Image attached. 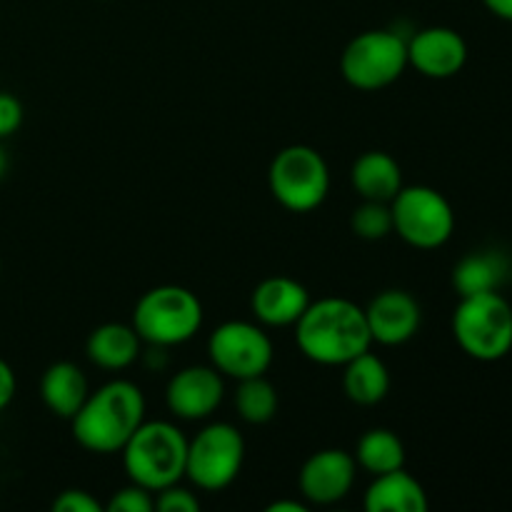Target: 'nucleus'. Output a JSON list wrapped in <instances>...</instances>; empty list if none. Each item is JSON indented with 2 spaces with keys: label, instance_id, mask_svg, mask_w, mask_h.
Instances as JSON below:
<instances>
[{
  "label": "nucleus",
  "instance_id": "obj_1",
  "mask_svg": "<svg viewBox=\"0 0 512 512\" xmlns=\"http://www.w3.org/2000/svg\"><path fill=\"white\" fill-rule=\"evenodd\" d=\"M300 353L318 365H345L370 350L365 310L348 298H323L305 308L295 323Z\"/></svg>",
  "mask_w": 512,
  "mask_h": 512
},
{
  "label": "nucleus",
  "instance_id": "obj_2",
  "mask_svg": "<svg viewBox=\"0 0 512 512\" xmlns=\"http://www.w3.org/2000/svg\"><path fill=\"white\" fill-rule=\"evenodd\" d=\"M143 420V390L130 380H110L85 398L83 408L70 418V423L80 448L88 453L113 455L123 450Z\"/></svg>",
  "mask_w": 512,
  "mask_h": 512
},
{
  "label": "nucleus",
  "instance_id": "obj_3",
  "mask_svg": "<svg viewBox=\"0 0 512 512\" xmlns=\"http://www.w3.org/2000/svg\"><path fill=\"white\" fill-rule=\"evenodd\" d=\"M123 468L130 483L158 493L185 478L188 438L183 430L165 420L140 423L123 445Z\"/></svg>",
  "mask_w": 512,
  "mask_h": 512
},
{
  "label": "nucleus",
  "instance_id": "obj_4",
  "mask_svg": "<svg viewBox=\"0 0 512 512\" xmlns=\"http://www.w3.org/2000/svg\"><path fill=\"white\" fill-rule=\"evenodd\" d=\"M460 350L480 363L503 360L512 350V305L498 290L460 298L453 315Z\"/></svg>",
  "mask_w": 512,
  "mask_h": 512
},
{
  "label": "nucleus",
  "instance_id": "obj_5",
  "mask_svg": "<svg viewBox=\"0 0 512 512\" xmlns=\"http://www.w3.org/2000/svg\"><path fill=\"white\" fill-rule=\"evenodd\" d=\"M203 325V305L183 285H158L135 303L133 328L148 345L173 348L188 343Z\"/></svg>",
  "mask_w": 512,
  "mask_h": 512
},
{
  "label": "nucleus",
  "instance_id": "obj_6",
  "mask_svg": "<svg viewBox=\"0 0 512 512\" xmlns=\"http://www.w3.org/2000/svg\"><path fill=\"white\" fill-rule=\"evenodd\" d=\"M273 198L290 213H310L328 198L330 170L323 155L310 145H288L268 168Z\"/></svg>",
  "mask_w": 512,
  "mask_h": 512
},
{
  "label": "nucleus",
  "instance_id": "obj_7",
  "mask_svg": "<svg viewBox=\"0 0 512 512\" xmlns=\"http://www.w3.org/2000/svg\"><path fill=\"white\" fill-rule=\"evenodd\" d=\"M408 68V40L395 30H365L345 45L340 73L353 88L380 90Z\"/></svg>",
  "mask_w": 512,
  "mask_h": 512
},
{
  "label": "nucleus",
  "instance_id": "obj_8",
  "mask_svg": "<svg viewBox=\"0 0 512 512\" xmlns=\"http://www.w3.org/2000/svg\"><path fill=\"white\" fill-rule=\"evenodd\" d=\"M390 213L395 233L420 250L440 248L455 230L453 205L443 193L428 185H403L390 200Z\"/></svg>",
  "mask_w": 512,
  "mask_h": 512
},
{
  "label": "nucleus",
  "instance_id": "obj_9",
  "mask_svg": "<svg viewBox=\"0 0 512 512\" xmlns=\"http://www.w3.org/2000/svg\"><path fill=\"white\" fill-rule=\"evenodd\" d=\"M245 440L230 423H210L188 440L185 478L205 493L225 490L240 475Z\"/></svg>",
  "mask_w": 512,
  "mask_h": 512
},
{
  "label": "nucleus",
  "instance_id": "obj_10",
  "mask_svg": "<svg viewBox=\"0 0 512 512\" xmlns=\"http://www.w3.org/2000/svg\"><path fill=\"white\" fill-rule=\"evenodd\" d=\"M208 355L213 368L228 378L245 380L265 375L273 365V340L260 325L245 320H228L218 325L208 340Z\"/></svg>",
  "mask_w": 512,
  "mask_h": 512
},
{
  "label": "nucleus",
  "instance_id": "obj_11",
  "mask_svg": "<svg viewBox=\"0 0 512 512\" xmlns=\"http://www.w3.org/2000/svg\"><path fill=\"white\" fill-rule=\"evenodd\" d=\"M223 395V375L213 365H190L168 380L165 403L175 418L205 420L220 408Z\"/></svg>",
  "mask_w": 512,
  "mask_h": 512
},
{
  "label": "nucleus",
  "instance_id": "obj_12",
  "mask_svg": "<svg viewBox=\"0 0 512 512\" xmlns=\"http://www.w3.org/2000/svg\"><path fill=\"white\" fill-rule=\"evenodd\" d=\"M358 463L340 448L320 450L305 460L300 470V493L310 505H333L348 498L355 485Z\"/></svg>",
  "mask_w": 512,
  "mask_h": 512
},
{
  "label": "nucleus",
  "instance_id": "obj_13",
  "mask_svg": "<svg viewBox=\"0 0 512 512\" xmlns=\"http://www.w3.org/2000/svg\"><path fill=\"white\" fill-rule=\"evenodd\" d=\"M468 63V43L463 35L445 25L423 28L408 40V65L420 75L445 80L458 75Z\"/></svg>",
  "mask_w": 512,
  "mask_h": 512
},
{
  "label": "nucleus",
  "instance_id": "obj_14",
  "mask_svg": "<svg viewBox=\"0 0 512 512\" xmlns=\"http://www.w3.org/2000/svg\"><path fill=\"white\" fill-rule=\"evenodd\" d=\"M365 310L368 330L373 343L380 345H403L415 338L420 330V303L408 290L390 288L375 295Z\"/></svg>",
  "mask_w": 512,
  "mask_h": 512
},
{
  "label": "nucleus",
  "instance_id": "obj_15",
  "mask_svg": "<svg viewBox=\"0 0 512 512\" xmlns=\"http://www.w3.org/2000/svg\"><path fill=\"white\" fill-rule=\"evenodd\" d=\"M308 305V290L298 280L285 278V275L265 278L253 290V298H250V308H253L255 318L263 325H270V328H288V325H295Z\"/></svg>",
  "mask_w": 512,
  "mask_h": 512
},
{
  "label": "nucleus",
  "instance_id": "obj_16",
  "mask_svg": "<svg viewBox=\"0 0 512 512\" xmlns=\"http://www.w3.org/2000/svg\"><path fill=\"white\" fill-rule=\"evenodd\" d=\"M363 508L368 512H425L428 495L413 475L400 468L375 475L370 488L365 490Z\"/></svg>",
  "mask_w": 512,
  "mask_h": 512
},
{
  "label": "nucleus",
  "instance_id": "obj_17",
  "mask_svg": "<svg viewBox=\"0 0 512 512\" xmlns=\"http://www.w3.org/2000/svg\"><path fill=\"white\" fill-rule=\"evenodd\" d=\"M350 183L363 200L390 203L403 188V170L393 155L383 150H368L353 163Z\"/></svg>",
  "mask_w": 512,
  "mask_h": 512
},
{
  "label": "nucleus",
  "instance_id": "obj_18",
  "mask_svg": "<svg viewBox=\"0 0 512 512\" xmlns=\"http://www.w3.org/2000/svg\"><path fill=\"white\" fill-rule=\"evenodd\" d=\"M88 395V378L78 365L68 363V360L50 365L40 380V398H43L45 408L63 420L73 418L83 408Z\"/></svg>",
  "mask_w": 512,
  "mask_h": 512
},
{
  "label": "nucleus",
  "instance_id": "obj_19",
  "mask_svg": "<svg viewBox=\"0 0 512 512\" xmlns=\"http://www.w3.org/2000/svg\"><path fill=\"white\" fill-rule=\"evenodd\" d=\"M140 335L135 333L133 325L123 323H105L98 325L88 335L85 353L93 365L103 370H125L140 358Z\"/></svg>",
  "mask_w": 512,
  "mask_h": 512
},
{
  "label": "nucleus",
  "instance_id": "obj_20",
  "mask_svg": "<svg viewBox=\"0 0 512 512\" xmlns=\"http://www.w3.org/2000/svg\"><path fill=\"white\" fill-rule=\"evenodd\" d=\"M343 368V390L348 400H353L355 405L370 408V405H378L388 398L390 373L378 355L365 350L358 358L345 363Z\"/></svg>",
  "mask_w": 512,
  "mask_h": 512
},
{
  "label": "nucleus",
  "instance_id": "obj_21",
  "mask_svg": "<svg viewBox=\"0 0 512 512\" xmlns=\"http://www.w3.org/2000/svg\"><path fill=\"white\" fill-rule=\"evenodd\" d=\"M355 463L363 468L365 473L383 475L400 470L405 465V445L393 430L388 428H373L358 440V450H355Z\"/></svg>",
  "mask_w": 512,
  "mask_h": 512
},
{
  "label": "nucleus",
  "instance_id": "obj_22",
  "mask_svg": "<svg viewBox=\"0 0 512 512\" xmlns=\"http://www.w3.org/2000/svg\"><path fill=\"white\" fill-rule=\"evenodd\" d=\"M508 265L495 253H473L460 260L453 270V288L458 290L460 298L478 293H490L498 290L505 280Z\"/></svg>",
  "mask_w": 512,
  "mask_h": 512
},
{
  "label": "nucleus",
  "instance_id": "obj_23",
  "mask_svg": "<svg viewBox=\"0 0 512 512\" xmlns=\"http://www.w3.org/2000/svg\"><path fill=\"white\" fill-rule=\"evenodd\" d=\"M235 410L250 425H265L278 413V390L265 375L238 380Z\"/></svg>",
  "mask_w": 512,
  "mask_h": 512
},
{
  "label": "nucleus",
  "instance_id": "obj_24",
  "mask_svg": "<svg viewBox=\"0 0 512 512\" xmlns=\"http://www.w3.org/2000/svg\"><path fill=\"white\" fill-rule=\"evenodd\" d=\"M350 228L358 238L363 240H383L393 233V213H390V203H380V200H363V205L353 210L350 218Z\"/></svg>",
  "mask_w": 512,
  "mask_h": 512
},
{
  "label": "nucleus",
  "instance_id": "obj_25",
  "mask_svg": "<svg viewBox=\"0 0 512 512\" xmlns=\"http://www.w3.org/2000/svg\"><path fill=\"white\" fill-rule=\"evenodd\" d=\"M105 510L108 512H150V510H155V498L150 490L130 483L128 488L118 490V493L110 498V503L105 505Z\"/></svg>",
  "mask_w": 512,
  "mask_h": 512
},
{
  "label": "nucleus",
  "instance_id": "obj_26",
  "mask_svg": "<svg viewBox=\"0 0 512 512\" xmlns=\"http://www.w3.org/2000/svg\"><path fill=\"white\" fill-rule=\"evenodd\" d=\"M155 510L160 512H198L200 500L195 498L193 490L180 488L178 483L168 485V488L158 490V498H155Z\"/></svg>",
  "mask_w": 512,
  "mask_h": 512
},
{
  "label": "nucleus",
  "instance_id": "obj_27",
  "mask_svg": "<svg viewBox=\"0 0 512 512\" xmlns=\"http://www.w3.org/2000/svg\"><path fill=\"white\" fill-rule=\"evenodd\" d=\"M53 510L55 512H100L105 508L88 493V490L70 488V490H63V493L53 500Z\"/></svg>",
  "mask_w": 512,
  "mask_h": 512
},
{
  "label": "nucleus",
  "instance_id": "obj_28",
  "mask_svg": "<svg viewBox=\"0 0 512 512\" xmlns=\"http://www.w3.org/2000/svg\"><path fill=\"white\" fill-rule=\"evenodd\" d=\"M23 123V105L15 95L0 90V140L10 138Z\"/></svg>",
  "mask_w": 512,
  "mask_h": 512
},
{
  "label": "nucleus",
  "instance_id": "obj_29",
  "mask_svg": "<svg viewBox=\"0 0 512 512\" xmlns=\"http://www.w3.org/2000/svg\"><path fill=\"white\" fill-rule=\"evenodd\" d=\"M15 388H18V383H15L13 368L0 358V410H5L10 403H13Z\"/></svg>",
  "mask_w": 512,
  "mask_h": 512
},
{
  "label": "nucleus",
  "instance_id": "obj_30",
  "mask_svg": "<svg viewBox=\"0 0 512 512\" xmlns=\"http://www.w3.org/2000/svg\"><path fill=\"white\" fill-rule=\"evenodd\" d=\"M485 8L493 15H498L500 20H508L512 23V0H483Z\"/></svg>",
  "mask_w": 512,
  "mask_h": 512
},
{
  "label": "nucleus",
  "instance_id": "obj_31",
  "mask_svg": "<svg viewBox=\"0 0 512 512\" xmlns=\"http://www.w3.org/2000/svg\"><path fill=\"white\" fill-rule=\"evenodd\" d=\"M308 505L298 503V500H278V503L268 505V512H305Z\"/></svg>",
  "mask_w": 512,
  "mask_h": 512
},
{
  "label": "nucleus",
  "instance_id": "obj_32",
  "mask_svg": "<svg viewBox=\"0 0 512 512\" xmlns=\"http://www.w3.org/2000/svg\"><path fill=\"white\" fill-rule=\"evenodd\" d=\"M5 173H8V155H5V150L0 148V180L5 178Z\"/></svg>",
  "mask_w": 512,
  "mask_h": 512
},
{
  "label": "nucleus",
  "instance_id": "obj_33",
  "mask_svg": "<svg viewBox=\"0 0 512 512\" xmlns=\"http://www.w3.org/2000/svg\"><path fill=\"white\" fill-rule=\"evenodd\" d=\"M0 268H3V265H0Z\"/></svg>",
  "mask_w": 512,
  "mask_h": 512
}]
</instances>
